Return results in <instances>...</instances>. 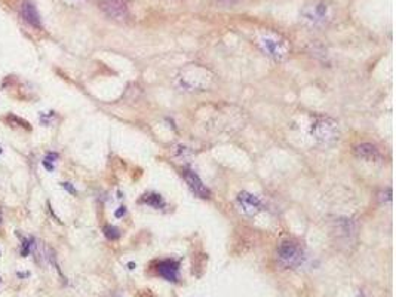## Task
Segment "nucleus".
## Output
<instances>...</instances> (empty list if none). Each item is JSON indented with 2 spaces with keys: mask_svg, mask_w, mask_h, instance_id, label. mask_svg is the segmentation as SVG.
Returning a JSON list of instances; mask_svg holds the SVG:
<instances>
[{
  "mask_svg": "<svg viewBox=\"0 0 396 297\" xmlns=\"http://www.w3.org/2000/svg\"><path fill=\"white\" fill-rule=\"evenodd\" d=\"M255 44L266 57H269L276 63L285 61L291 54V42L279 31L270 28H266L257 33Z\"/></svg>",
  "mask_w": 396,
  "mask_h": 297,
  "instance_id": "obj_1",
  "label": "nucleus"
},
{
  "mask_svg": "<svg viewBox=\"0 0 396 297\" xmlns=\"http://www.w3.org/2000/svg\"><path fill=\"white\" fill-rule=\"evenodd\" d=\"M332 17V8L325 0H313L301 11V20L310 27H321L328 23Z\"/></svg>",
  "mask_w": 396,
  "mask_h": 297,
  "instance_id": "obj_2",
  "label": "nucleus"
},
{
  "mask_svg": "<svg viewBox=\"0 0 396 297\" xmlns=\"http://www.w3.org/2000/svg\"><path fill=\"white\" fill-rule=\"evenodd\" d=\"M312 136L321 144H332L340 138V128L337 120L328 116H319L313 120L310 128Z\"/></svg>",
  "mask_w": 396,
  "mask_h": 297,
  "instance_id": "obj_3",
  "label": "nucleus"
},
{
  "mask_svg": "<svg viewBox=\"0 0 396 297\" xmlns=\"http://www.w3.org/2000/svg\"><path fill=\"white\" fill-rule=\"evenodd\" d=\"M276 257L284 268L294 269V268H298L300 265H303L306 256H304V250L300 242H297L294 239H286L279 244Z\"/></svg>",
  "mask_w": 396,
  "mask_h": 297,
  "instance_id": "obj_4",
  "label": "nucleus"
},
{
  "mask_svg": "<svg viewBox=\"0 0 396 297\" xmlns=\"http://www.w3.org/2000/svg\"><path fill=\"white\" fill-rule=\"evenodd\" d=\"M263 201L249 192H241L236 198V209L245 217H255L263 211Z\"/></svg>",
  "mask_w": 396,
  "mask_h": 297,
  "instance_id": "obj_5",
  "label": "nucleus"
},
{
  "mask_svg": "<svg viewBox=\"0 0 396 297\" xmlns=\"http://www.w3.org/2000/svg\"><path fill=\"white\" fill-rule=\"evenodd\" d=\"M100 8L109 18L116 21H126L129 17L128 6L123 0H103L100 3Z\"/></svg>",
  "mask_w": 396,
  "mask_h": 297,
  "instance_id": "obj_6",
  "label": "nucleus"
},
{
  "mask_svg": "<svg viewBox=\"0 0 396 297\" xmlns=\"http://www.w3.org/2000/svg\"><path fill=\"white\" fill-rule=\"evenodd\" d=\"M183 177H184V180H186V183L189 184V187L192 189V192L195 193V195H198L199 198H209V189L203 184V182L199 179V176L196 173H193V171H190V169H184V173H183Z\"/></svg>",
  "mask_w": 396,
  "mask_h": 297,
  "instance_id": "obj_7",
  "label": "nucleus"
},
{
  "mask_svg": "<svg viewBox=\"0 0 396 297\" xmlns=\"http://www.w3.org/2000/svg\"><path fill=\"white\" fill-rule=\"evenodd\" d=\"M180 265L177 260H172V259H166V260H162L157 263V274L160 275L162 278H165L166 281H171V282H177L178 278H180Z\"/></svg>",
  "mask_w": 396,
  "mask_h": 297,
  "instance_id": "obj_8",
  "label": "nucleus"
},
{
  "mask_svg": "<svg viewBox=\"0 0 396 297\" xmlns=\"http://www.w3.org/2000/svg\"><path fill=\"white\" fill-rule=\"evenodd\" d=\"M21 12L24 20H25L27 23H30L33 27H37V28L42 27L40 17H39V14H37V11H36V8H34L33 3H30V2H24L21 6Z\"/></svg>",
  "mask_w": 396,
  "mask_h": 297,
  "instance_id": "obj_9",
  "label": "nucleus"
},
{
  "mask_svg": "<svg viewBox=\"0 0 396 297\" xmlns=\"http://www.w3.org/2000/svg\"><path fill=\"white\" fill-rule=\"evenodd\" d=\"M355 155L361 159L374 160L378 156V152H377L375 146L370 143H364V144H359L355 147Z\"/></svg>",
  "mask_w": 396,
  "mask_h": 297,
  "instance_id": "obj_10",
  "label": "nucleus"
},
{
  "mask_svg": "<svg viewBox=\"0 0 396 297\" xmlns=\"http://www.w3.org/2000/svg\"><path fill=\"white\" fill-rule=\"evenodd\" d=\"M104 233H106V236H107L109 239H111V241H114V239H117V238L120 236V232L116 228H113V226H106V228H104Z\"/></svg>",
  "mask_w": 396,
  "mask_h": 297,
  "instance_id": "obj_11",
  "label": "nucleus"
},
{
  "mask_svg": "<svg viewBox=\"0 0 396 297\" xmlns=\"http://www.w3.org/2000/svg\"><path fill=\"white\" fill-rule=\"evenodd\" d=\"M9 119H12V120H15L17 123H20V126H24V128L30 130V125H28V122L22 120V119H20V117H17V116H9Z\"/></svg>",
  "mask_w": 396,
  "mask_h": 297,
  "instance_id": "obj_12",
  "label": "nucleus"
},
{
  "mask_svg": "<svg viewBox=\"0 0 396 297\" xmlns=\"http://www.w3.org/2000/svg\"><path fill=\"white\" fill-rule=\"evenodd\" d=\"M57 159H58V155H57V153H48L46 158H45V162H49V163H51V162H55Z\"/></svg>",
  "mask_w": 396,
  "mask_h": 297,
  "instance_id": "obj_13",
  "label": "nucleus"
},
{
  "mask_svg": "<svg viewBox=\"0 0 396 297\" xmlns=\"http://www.w3.org/2000/svg\"><path fill=\"white\" fill-rule=\"evenodd\" d=\"M63 186L66 187V189H67V190H68V192H70V193H76V190L73 189V186H70V183H63Z\"/></svg>",
  "mask_w": 396,
  "mask_h": 297,
  "instance_id": "obj_14",
  "label": "nucleus"
},
{
  "mask_svg": "<svg viewBox=\"0 0 396 297\" xmlns=\"http://www.w3.org/2000/svg\"><path fill=\"white\" fill-rule=\"evenodd\" d=\"M0 153H2V149H0Z\"/></svg>",
  "mask_w": 396,
  "mask_h": 297,
  "instance_id": "obj_15",
  "label": "nucleus"
}]
</instances>
